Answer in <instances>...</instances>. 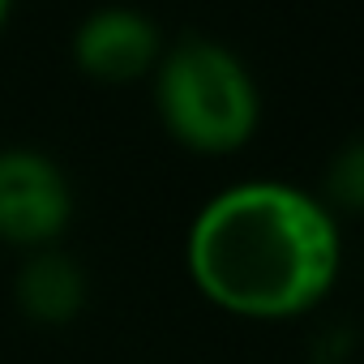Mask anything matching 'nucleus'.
I'll return each instance as SVG.
<instances>
[{
    "label": "nucleus",
    "instance_id": "nucleus-1",
    "mask_svg": "<svg viewBox=\"0 0 364 364\" xmlns=\"http://www.w3.org/2000/svg\"><path fill=\"white\" fill-rule=\"evenodd\" d=\"M189 274L223 313L283 321L317 309L338 279L334 215L283 180H245L210 198L189 228Z\"/></svg>",
    "mask_w": 364,
    "mask_h": 364
},
{
    "label": "nucleus",
    "instance_id": "nucleus-2",
    "mask_svg": "<svg viewBox=\"0 0 364 364\" xmlns=\"http://www.w3.org/2000/svg\"><path fill=\"white\" fill-rule=\"evenodd\" d=\"M154 103L167 133L198 154L240 150L262 120L253 73L215 39H185L159 56Z\"/></svg>",
    "mask_w": 364,
    "mask_h": 364
},
{
    "label": "nucleus",
    "instance_id": "nucleus-3",
    "mask_svg": "<svg viewBox=\"0 0 364 364\" xmlns=\"http://www.w3.org/2000/svg\"><path fill=\"white\" fill-rule=\"evenodd\" d=\"M73 215L65 171L39 150H0V240L48 245Z\"/></svg>",
    "mask_w": 364,
    "mask_h": 364
},
{
    "label": "nucleus",
    "instance_id": "nucleus-4",
    "mask_svg": "<svg viewBox=\"0 0 364 364\" xmlns=\"http://www.w3.org/2000/svg\"><path fill=\"white\" fill-rule=\"evenodd\" d=\"M159 56H163V39L154 22L124 5L95 9L73 35L77 69L103 86H124V82L146 77L159 65Z\"/></svg>",
    "mask_w": 364,
    "mask_h": 364
},
{
    "label": "nucleus",
    "instance_id": "nucleus-5",
    "mask_svg": "<svg viewBox=\"0 0 364 364\" xmlns=\"http://www.w3.org/2000/svg\"><path fill=\"white\" fill-rule=\"evenodd\" d=\"M18 300L35 321L60 326V321H73L82 313L86 279L65 253H35L18 274Z\"/></svg>",
    "mask_w": 364,
    "mask_h": 364
},
{
    "label": "nucleus",
    "instance_id": "nucleus-6",
    "mask_svg": "<svg viewBox=\"0 0 364 364\" xmlns=\"http://www.w3.org/2000/svg\"><path fill=\"white\" fill-rule=\"evenodd\" d=\"M326 193H330V202H334V206L364 215V137L347 141V146L330 159V171H326Z\"/></svg>",
    "mask_w": 364,
    "mask_h": 364
},
{
    "label": "nucleus",
    "instance_id": "nucleus-7",
    "mask_svg": "<svg viewBox=\"0 0 364 364\" xmlns=\"http://www.w3.org/2000/svg\"><path fill=\"white\" fill-rule=\"evenodd\" d=\"M9 9H14V0H0V26L9 22Z\"/></svg>",
    "mask_w": 364,
    "mask_h": 364
}]
</instances>
